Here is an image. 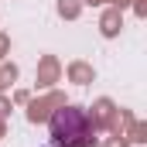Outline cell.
Segmentation results:
<instances>
[{
	"label": "cell",
	"mask_w": 147,
	"mask_h": 147,
	"mask_svg": "<svg viewBox=\"0 0 147 147\" xmlns=\"http://www.w3.org/2000/svg\"><path fill=\"white\" fill-rule=\"evenodd\" d=\"M51 137L62 147H89L92 144V130H89V116L75 106H65L51 116Z\"/></svg>",
	"instance_id": "obj_1"
}]
</instances>
